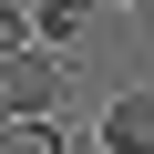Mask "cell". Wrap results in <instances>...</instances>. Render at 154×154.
<instances>
[{
  "instance_id": "6da1fadb",
  "label": "cell",
  "mask_w": 154,
  "mask_h": 154,
  "mask_svg": "<svg viewBox=\"0 0 154 154\" xmlns=\"http://www.w3.org/2000/svg\"><path fill=\"white\" fill-rule=\"evenodd\" d=\"M0 103H11V123H51V62L41 51H0Z\"/></svg>"
},
{
  "instance_id": "7a4b0ae2",
  "label": "cell",
  "mask_w": 154,
  "mask_h": 154,
  "mask_svg": "<svg viewBox=\"0 0 154 154\" xmlns=\"http://www.w3.org/2000/svg\"><path fill=\"white\" fill-rule=\"evenodd\" d=\"M103 154H154V93H123L103 113Z\"/></svg>"
},
{
  "instance_id": "3957f363",
  "label": "cell",
  "mask_w": 154,
  "mask_h": 154,
  "mask_svg": "<svg viewBox=\"0 0 154 154\" xmlns=\"http://www.w3.org/2000/svg\"><path fill=\"white\" fill-rule=\"evenodd\" d=\"M103 0H41V41H82Z\"/></svg>"
},
{
  "instance_id": "277c9868",
  "label": "cell",
  "mask_w": 154,
  "mask_h": 154,
  "mask_svg": "<svg viewBox=\"0 0 154 154\" xmlns=\"http://www.w3.org/2000/svg\"><path fill=\"white\" fill-rule=\"evenodd\" d=\"M0 154H62V123H11Z\"/></svg>"
}]
</instances>
